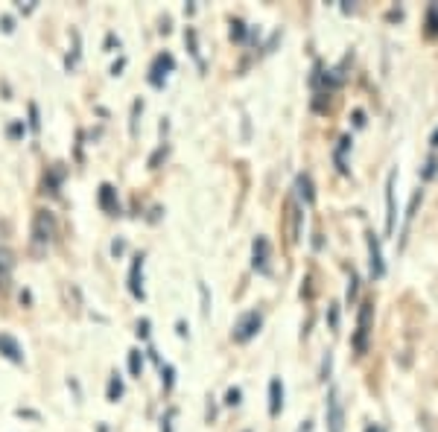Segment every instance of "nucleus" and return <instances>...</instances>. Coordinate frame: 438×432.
I'll return each instance as SVG.
<instances>
[{
  "label": "nucleus",
  "mask_w": 438,
  "mask_h": 432,
  "mask_svg": "<svg viewBox=\"0 0 438 432\" xmlns=\"http://www.w3.org/2000/svg\"><path fill=\"white\" fill-rule=\"evenodd\" d=\"M56 240V216L50 210H36L33 216V245L36 252H44Z\"/></svg>",
  "instance_id": "nucleus-1"
},
{
  "label": "nucleus",
  "mask_w": 438,
  "mask_h": 432,
  "mask_svg": "<svg viewBox=\"0 0 438 432\" xmlns=\"http://www.w3.org/2000/svg\"><path fill=\"white\" fill-rule=\"evenodd\" d=\"M325 415H327V429L330 432H345V409H342V400H339V391L336 389L327 391Z\"/></svg>",
  "instance_id": "nucleus-2"
},
{
  "label": "nucleus",
  "mask_w": 438,
  "mask_h": 432,
  "mask_svg": "<svg viewBox=\"0 0 438 432\" xmlns=\"http://www.w3.org/2000/svg\"><path fill=\"white\" fill-rule=\"evenodd\" d=\"M260 324H263V319H260V313H258V310H252V313H243V316H240V322L234 324V342H248V339H252V336H258Z\"/></svg>",
  "instance_id": "nucleus-3"
},
{
  "label": "nucleus",
  "mask_w": 438,
  "mask_h": 432,
  "mask_svg": "<svg viewBox=\"0 0 438 432\" xmlns=\"http://www.w3.org/2000/svg\"><path fill=\"white\" fill-rule=\"evenodd\" d=\"M371 313H374V307H371V304H362V310H360V324H357V336H354V348H357V354H365V348H368Z\"/></svg>",
  "instance_id": "nucleus-4"
},
{
  "label": "nucleus",
  "mask_w": 438,
  "mask_h": 432,
  "mask_svg": "<svg viewBox=\"0 0 438 432\" xmlns=\"http://www.w3.org/2000/svg\"><path fill=\"white\" fill-rule=\"evenodd\" d=\"M394 178L397 173H389L386 178V234H394V220H397V210H394Z\"/></svg>",
  "instance_id": "nucleus-5"
},
{
  "label": "nucleus",
  "mask_w": 438,
  "mask_h": 432,
  "mask_svg": "<svg viewBox=\"0 0 438 432\" xmlns=\"http://www.w3.org/2000/svg\"><path fill=\"white\" fill-rule=\"evenodd\" d=\"M368 269H371V277H383L386 274V266H383V254H380V242L374 234H368Z\"/></svg>",
  "instance_id": "nucleus-6"
},
{
  "label": "nucleus",
  "mask_w": 438,
  "mask_h": 432,
  "mask_svg": "<svg viewBox=\"0 0 438 432\" xmlns=\"http://www.w3.org/2000/svg\"><path fill=\"white\" fill-rule=\"evenodd\" d=\"M280 409H284V383L275 377V380L269 383V415L277 418Z\"/></svg>",
  "instance_id": "nucleus-7"
},
{
  "label": "nucleus",
  "mask_w": 438,
  "mask_h": 432,
  "mask_svg": "<svg viewBox=\"0 0 438 432\" xmlns=\"http://www.w3.org/2000/svg\"><path fill=\"white\" fill-rule=\"evenodd\" d=\"M0 354H4L9 362H24V351L9 333H0Z\"/></svg>",
  "instance_id": "nucleus-8"
},
{
  "label": "nucleus",
  "mask_w": 438,
  "mask_h": 432,
  "mask_svg": "<svg viewBox=\"0 0 438 432\" xmlns=\"http://www.w3.org/2000/svg\"><path fill=\"white\" fill-rule=\"evenodd\" d=\"M12 266H15L12 254L6 249H0V292H6L12 287Z\"/></svg>",
  "instance_id": "nucleus-9"
},
{
  "label": "nucleus",
  "mask_w": 438,
  "mask_h": 432,
  "mask_svg": "<svg viewBox=\"0 0 438 432\" xmlns=\"http://www.w3.org/2000/svg\"><path fill=\"white\" fill-rule=\"evenodd\" d=\"M173 68H175V61H173L170 53H164V56L155 58V65H152V85L161 88V85H164V82H161V73L167 76V71H173Z\"/></svg>",
  "instance_id": "nucleus-10"
},
{
  "label": "nucleus",
  "mask_w": 438,
  "mask_h": 432,
  "mask_svg": "<svg viewBox=\"0 0 438 432\" xmlns=\"http://www.w3.org/2000/svg\"><path fill=\"white\" fill-rule=\"evenodd\" d=\"M255 269L260 274H269V242H266V237L255 240Z\"/></svg>",
  "instance_id": "nucleus-11"
},
{
  "label": "nucleus",
  "mask_w": 438,
  "mask_h": 432,
  "mask_svg": "<svg viewBox=\"0 0 438 432\" xmlns=\"http://www.w3.org/2000/svg\"><path fill=\"white\" fill-rule=\"evenodd\" d=\"M141 266H143V257L138 254L135 263H132V274H129V289L135 298H143V287H141Z\"/></svg>",
  "instance_id": "nucleus-12"
},
{
  "label": "nucleus",
  "mask_w": 438,
  "mask_h": 432,
  "mask_svg": "<svg viewBox=\"0 0 438 432\" xmlns=\"http://www.w3.org/2000/svg\"><path fill=\"white\" fill-rule=\"evenodd\" d=\"M295 187H298V193H301V199H304L307 205L316 202V193H312V181H310V175H298V178H295Z\"/></svg>",
  "instance_id": "nucleus-13"
},
{
  "label": "nucleus",
  "mask_w": 438,
  "mask_h": 432,
  "mask_svg": "<svg viewBox=\"0 0 438 432\" xmlns=\"http://www.w3.org/2000/svg\"><path fill=\"white\" fill-rule=\"evenodd\" d=\"M100 205H103V210H108V213H114V210H117V202H114V187H111V184H103V187H100Z\"/></svg>",
  "instance_id": "nucleus-14"
},
{
  "label": "nucleus",
  "mask_w": 438,
  "mask_h": 432,
  "mask_svg": "<svg viewBox=\"0 0 438 432\" xmlns=\"http://www.w3.org/2000/svg\"><path fill=\"white\" fill-rule=\"evenodd\" d=\"M287 213H290V240H292V242H298V222H301V210H298V205H290V207H287Z\"/></svg>",
  "instance_id": "nucleus-15"
},
{
  "label": "nucleus",
  "mask_w": 438,
  "mask_h": 432,
  "mask_svg": "<svg viewBox=\"0 0 438 432\" xmlns=\"http://www.w3.org/2000/svg\"><path fill=\"white\" fill-rule=\"evenodd\" d=\"M120 397H123V380H120V374H111V383H108V400H111V403H117Z\"/></svg>",
  "instance_id": "nucleus-16"
},
{
  "label": "nucleus",
  "mask_w": 438,
  "mask_h": 432,
  "mask_svg": "<svg viewBox=\"0 0 438 432\" xmlns=\"http://www.w3.org/2000/svg\"><path fill=\"white\" fill-rule=\"evenodd\" d=\"M141 371H143V356H141V351H129V374L132 377H141Z\"/></svg>",
  "instance_id": "nucleus-17"
},
{
  "label": "nucleus",
  "mask_w": 438,
  "mask_h": 432,
  "mask_svg": "<svg viewBox=\"0 0 438 432\" xmlns=\"http://www.w3.org/2000/svg\"><path fill=\"white\" fill-rule=\"evenodd\" d=\"M240 397H243V394H240V389H228V394H225V403H228V406H237V403H240Z\"/></svg>",
  "instance_id": "nucleus-18"
},
{
  "label": "nucleus",
  "mask_w": 438,
  "mask_h": 432,
  "mask_svg": "<svg viewBox=\"0 0 438 432\" xmlns=\"http://www.w3.org/2000/svg\"><path fill=\"white\" fill-rule=\"evenodd\" d=\"M199 292H202V313L208 316V313H210V304H208V287L202 284V287H199Z\"/></svg>",
  "instance_id": "nucleus-19"
},
{
  "label": "nucleus",
  "mask_w": 438,
  "mask_h": 432,
  "mask_svg": "<svg viewBox=\"0 0 438 432\" xmlns=\"http://www.w3.org/2000/svg\"><path fill=\"white\" fill-rule=\"evenodd\" d=\"M435 29H438V9L432 6L429 9V33H435Z\"/></svg>",
  "instance_id": "nucleus-20"
},
{
  "label": "nucleus",
  "mask_w": 438,
  "mask_h": 432,
  "mask_svg": "<svg viewBox=\"0 0 438 432\" xmlns=\"http://www.w3.org/2000/svg\"><path fill=\"white\" fill-rule=\"evenodd\" d=\"M231 38H243V24L240 21L231 24Z\"/></svg>",
  "instance_id": "nucleus-21"
},
{
  "label": "nucleus",
  "mask_w": 438,
  "mask_h": 432,
  "mask_svg": "<svg viewBox=\"0 0 438 432\" xmlns=\"http://www.w3.org/2000/svg\"><path fill=\"white\" fill-rule=\"evenodd\" d=\"M357 298V274H351V287H348V301Z\"/></svg>",
  "instance_id": "nucleus-22"
},
{
  "label": "nucleus",
  "mask_w": 438,
  "mask_h": 432,
  "mask_svg": "<svg viewBox=\"0 0 438 432\" xmlns=\"http://www.w3.org/2000/svg\"><path fill=\"white\" fill-rule=\"evenodd\" d=\"M0 24H4V33H12V29H15V26H12L15 21H12L9 15H4V18H0Z\"/></svg>",
  "instance_id": "nucleus-23"
},
{
  "label": "nucleus",
  "mask_w": 438,
  "mask_h": 432,
  "mask_svg": "<svg viewBox=\"0 0 438 432\" xmlns=\"http://www.w3.org/2000/svg\"><path fill=\"white\" fill-rule=\"evenodd\" d=\"M435 170H438V161H429V164H427V170H424V178H432V175H435Z\"/></svg>",
  "instance_id": "nucleus-24"
},
{
  "label": "nucleus",
  "mask_w": 438,
  "mask_h": 432,
  "mask_svg": "<svg viewBox=\"0 0 438 432\" xmlns=\"http://www.w3.org/2000/svg\"><path fill=\"white\" fill-rule=\"evenodd\" d=\"M138 336H141V339H146V336H149V322H146V319L138 324Z\"/></svg>",
  "instance_id": "nucleus-25"
},
{
  "label": "nucleus",
  "mask_w": 438,
  "mask_h": 432,
  "mask_svg": "<svg viewBox=\"0 0 438 432\" xmlns=\"http://www.w3.org/2000/svg\"><path fill=\"white\" fill-rule=\"evenodd\" d=\"M18 9H21V12H33V9H36V0H26V4H18Z\"/></svg>",
  "instance_id": "nucleus-26"
},
{
  "label": "nucleus",
  "mask_w": 438,
  "mask_h": 432,
  "mask_svg": "<svg viewBox=\"0 0 438 432\" xmlns=\"http://www.w3.org/2000/svg\"><path fill=\"white\" fill-rule=\"evenodd\" d=\"M29 114H33V129L39 132V108H36V106H29Z\"/></svg>",
  "instance_id": "nucleus-27"
},
{
  "label": "nucleus",
  "mask_w": 438,
  "mask_h": 432,
  "mask_svg": "<svg viewBox=\"0 0 438 432\" xmlns=\"http://www.w3.org/2000/svg\"><path fill=\"white\" fill-rule=\"evenodd\" d=\"M21 132H24V126H21V123H15V126H12V129H9V135H12V138H18V135H21Z\"/></svg>",
  "instance_id": "nucleus-28"
},
{
  "label": "nucleus",
  "mask_w": 438,
  "mask_h": 432,
  "mask_svg": "<svg viewBox=\"0 0 438 432\" xmlns=\"http://www.w3.org/2000/svg\"><path fill=\"white\" fill-rule=\"evenodd\" d=\"M111 252H114V257H117V254H120V252H123V242H120V240H117V242H114V245H111Z\"/></svg>",
  "instance_id": "nucleus-29"
},
{
  "label": "nucleus",
  "mask_w": 438,
  "mask_h": 432,
  "mask_svg": "<svg viewBox=\"0 0 438 432\" xmlns=\"http://www.w3.org/2000/svg\"><path fill=\"white\" fill-rule=\"evenodd\" d=\"M298 432H312V423H310V421H304V426H301Z\"/></svg>",
  "instance_id": "nucleus-30"
},
{
  "label": "nucleus",
  "mask_w": 438,
  "mask_h": 432,
  "mask_svg": "<svg viewBox=\"0 0 438 432\" xmlns=\"http://www.w3.org/2000/svg\"><path fill=\"white\" fill-rule=\"evenodd\" d=\"M429 143H432V146H438V129L432 132V138H429Z\"/></svg>",
  "instance_id": "nucleus-31"
},
{
  "label": "nucleus",
  "mask_w": 438,
  "mask_h": 432,
  "mask_svg": "<svg viewBox=\"0 0 438 432\" xmlns=\"http://www.w3.org/2000/svg\"><path fill=\"white\" fill-rule=\"evenodd\" d=\"M365 432H383V429H380V426H368Z\"/></svg>",
  "instance_id": "nucleus-32"
}]
</instances>
